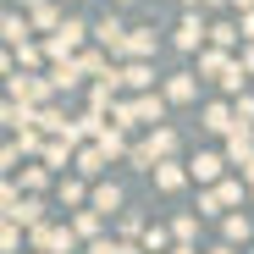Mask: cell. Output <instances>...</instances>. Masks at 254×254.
<instances>
[{
    "label": "cell",
    "mask_w": 254,
    "mask_h": 254,
    "mask_svg": "<svg viewBox=\"0 0 254 254\" xmlns=\"http://www.w3.org/2000/svg\"><path fill=\"white\" fill-rule=\"evenodd\" d=\"M100 232V210H83V216H77V238H94ZM100 243V238H94Z\"/></svg>",
    "instance_id": "5bb4252c"
},
{
    "label": "cell",
    "mask_w": 254,
    "mask_h": 254,
    "mask_svg": "<svg viewBox=\"0 0 254 254\" xmlns=\"http://www.w3.org/2000/svg\"><path fill=\"white\" fill-rule=\"evenodd\" d=\"M204 127H210V133H227V127L238 133V122H232V111H227V105H210V111H204Z\"/></svg>",
    "instance_id": "52a82bcc"
},
{
    "label": "cell",
    "mask_w": 254,
    "mask_h": 254,
    "mask_svg": "<svg viewBox=\"0 0 254 254\" xmlns=\"http://www.w3.org/2000/svg\"><path fill=\"white\" fill-rule=\"evenodd\" d=\"M77 45H83V22H61V28H56V39H50L45 50H50L56 61H72V50H77Z\"/></svg>",
    "instance_id": "6da1fadb"
},
{
    "label": "cell",
    "mask_w": 254,
    "mask_h": 254,
    "mask_svg": "<svg viewBox=\"0 0 254 254\" xmlns=\"http://www.w3.org/2000/svg\"><path fill=\"white\" fill-rule=\"evenodd\" d=\"M232 6H238V11H249V6H254V0H232Z\"/></svg>",
    "instance_id": "603a6c76"
},
{
    "label": "cell",
    "mask_w": 254,
    "mask_h": 254,
    "mask_svg": "<svg viewBox=\"0 0 254 254\" xmlns=\"http://www.w3.org/2000/svg\"><path fill=\"white\" fill-rule=\"evenodd\" d=\"M210 39H216V45H232L238 28H232V22H216V28H210Z\"/></svg>",
    "instance_id": "2e32d148"
},
{
    "label": "cell",
    "mask_w": 254,
    "mask_h": 254,
    "mask_svg": "<svg viewBox=\"0 0 254 254\" xmlns=\"http://www.w3.org/2000/svg\"><path fill=\"white\" fill-rule=\"evenodd\" d=\"M94 210H100V216L122 210V188H116V183H100V188H94Z\"/></svg>",
    "instance_id": "5b68a950"
},
{
    "label": "cell",
    "mask_w": 254,
    "mask_h": 254,
    "mask_svg": "<svg viewBox=\"0 0 254 254\" xmlns=\"http://www.w3.org/2000/svg\"><path fill=\"white\" fill-rule=\"evenodd\" d=\"M238 66H243V72H254V45L243 50V61H238Z\"/></svg>",
    "instance_id": "44dd1931"
},
{
    "label": "cell",
    "mask_w": 254,
    "mask_h": 254,
    "mask_svg": "<svg viewBox=\"0 0 254 254\" xmlns=\"http://www.w3.org/2000/svg\"><path fill=\"white\" fill-rule=\"evenodd\" d=\"M204 39H210V28H204V17H183V28H177V45H183V50H199Z\"/></svg>",
    "instance_id": "7a4b0ae2"
},
{
    "label": "cell",
    "mask_w": 254,
    "mask_h": 254,
    "mask_svg": "<svg viewBox=\"0 0 254 254\" xmlns=\"http://www.w3.org/2000/svg\"><path fill=\"white\" fill-rule=\"evenodd\" d=\"M172 254H199V249H193V243H177V249H172Z\"/></svg>",
    "instance_id": "7402d4cb"
},
{
    "label": "cell",
    "mask_w": 254,
    "mask_h": 254,
    "mask_svg": "<svg viewBox=\"0 0 254 254\" xmlns=\"http://www.w3.org/2000/svg\"><path fill=\"white\" fill-rule=\"evenodd\" d=\"M100 166H105V149H83L77 155V172L83 177H100Z\"/></svg>",
    "instance_id": "8fae6325"
},
{
    "label": "cell",
    "mask_w": 254,
    "mask_h": 254,
    "mask_svg": "<svg viewBox=\"0 0 254 254\" xmlns=\"http://www.w3.org/2000/svg\"><path fill=\"white\" fill-rule=\"evenodd\" d=\"M89 254H122V243H111V238H100V243H89Z\"/></svg>",
    "instance_id": "ffe728a7"
},
{
    "label": "cell",
    "mask_w": 254,
    "mask_h": 254,
    "mask_svg": "<svg viewBox=\"0 0 254 254\" xmlns=\"http://www.w3.org/2000/svg\"><path fill=\"white\" fill-rule=\"evenodd\" d=\"M155 183H160V188H183V172H177V166H166V160H160V166H155Z\"/></svg>",
    "instance_id": "4fadbf2b"
},
{
    "label": "cell",
    "mask_w": 254,
    "mask_h": 254,
    "mask_svg": "<svg viewBox=\"0 0 254 254\" xmlns=\"http://www.w3.org/2000/svg\"><path fill=\"white\" fill-rule=\"evenodd\" d=\"M210 254H232V249H227V243H216V249H210Z\"/></svg>",
    "instance_id": "cb8c5ba5"
},
{
    "label": "cell",
    "mask_w": 254,
    "mask_h": 254,
    "mask_svg": "<svg viewBox=\"0 0 254 254\" xmlns=\"http://www.w3.org/2000/svg\"><path fill=\"white\" fill-rule=\"evenodd\" d=\"M221 166H227L221 155H193V166H188V172H193L199 183H216V177H221Z\"/></svg>",
    "instance_id": "277c9868"
},
{
    "label": "cell",
    "mask_w": 254,
    "mask_h": 254,
    "mask_svg": "<svg viewBox=\"0 0 254 254\" xmlns=\"http://www.w3.org/2000/svg\"><path fill=\"white\" fill-rule=\"evenodd\" d=\"M249 232H254V221H249V216H227V238H232V243H238V238H249Z\"/></svg>",
    "instance_id": "9a60e30c"
},
{
    "label": "cell",
    "mask_w": 254,
    "mask_h": 254,
    "mask_svg": "<svg viewBox=\"0 0 254 254\" xmlns=\"http://www.w3.org/2000/svg\"><path fill=\"white\" fill-rule=\"evenodd\" d=\"M166 100H177V105H183V100H193V77H188V72H177L172 83H166Z\"/></svg>",
    "instance_id": "30bf717a"
},
{
    "label": "cell",
    "mask_w": 254,
    "mask_h": 254,
    "mask_svg": "<svg viewBox=\"0 0 254 254\" xmlns=\"http://www.w3.org/2000/svg\"><path fill=\"white\" fill-rule=\"evenodd\" d=\"M122 77H127V89H138V94H144V89H149V83H155V72H149L144 61H133V66H127Z\"/></svg>",
    "instance_id": "9c48e42d"
},
{
    "label": "cell",
    "mask_w": 254,
    "mask_h": 254,
    "mask_svg": "<svg viewBox=\"0 0 254 254\" xmlns=\"http://www.w3.org/2000/svg\"><path fill=\"white\" fill-rule=\"evenodd\" d=\"M155 50V28H133V39H127V56H149Z\"/></svg>",
    "instance_id": "ba28073f"
},
{
    "label": "cell",
    "mask_w": 254,
    "mask_h": 254,
    "mask_svg": "<svg viewBox=\"0 0 254 254\" xmlns=\"http://www.w3.org/2000/svg\"><path fill=\"white\" fill-rule=\"evenodd\" d=\"M66 149H72V144H50V149H45V166H61V160H66Z\"/></svg>",
    "instance_id": "ac0fdd59"
},
{
    "label": "cell",
    "mask_w": 254,
    "mask_h": 254,
    "mask_svg": "<svg viewBox=\"0 0 254 254\" xmlns=\"http://www.w3.org/2000/svg\"><path fill=\"white\" fill-rule=\"evenodd\" d=\"M100 149H105V160H111V155H122V133H116V127H111V133L100 138Z\"/></svg>",
    "instance_id": "e0dca14e"
},
{
    "label": "cell",
    "mask_w": 254,
    "mask_h": 254,
    "mask_svg": "<svg viewBox=\"0 0 254 254\" xmlns=\"http://www.w3.org/2000/svg\"><path fill=\"white\" fill-rule=\"evenodd\" d=\"M172 232H177V243H188V238H193V216H177V227H172Z\"/></svg>",
    "instance_id": "d6986e66"
},
{
    "label": "cell",
    "mask_w": 254,
    "mask_h": 254,
    "mask_svg": "<svg viewBox=\"0 0 254 254\" xmlns=\"http://www.w3.org/2000/svg\"><path fill=\"white\" fill-rule=\"evenodd\" d=\"M11 94H17V100H45V94H50V83H33V77H11Z\"/></svg>",
    "instance_id": "8992f818"
},
{
    "label": "cell",
    "mask_w": 254,
    "mask_h": 254,
    "mask_svg": "<svg viewBox=\"0 0 254 254\" xmlns=\"http://www.w3.org/2000/svg\"><path fill=\"white\" fill-rule=\"evenodd\" d=\"M122 33H127V28H122L116 17H105V22L94 28V39H100V45H105V50H127V39H122Z\"/></svg>",
    "instance_id": "3957f363"
},
{
    "label": "cell",
    "mask_w": 254,
    "mask_h": 254,
    "mask_svg": "<svg viewBox=\"0 0 254 254\" xmlns=\"http://www.w3.org/2000/svg\"><path fill=\"white\" fill-rule=\"evenodd\" d=\"M177 149V133L172 127H155V138H149V155H172Z\"/></svg>",
    "instance_id": "7c38bea8"
}]
</instances>
